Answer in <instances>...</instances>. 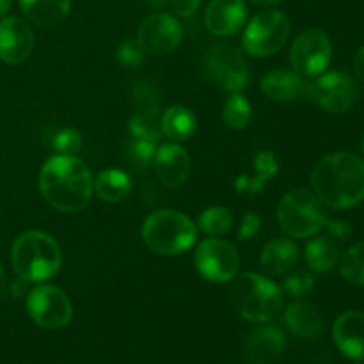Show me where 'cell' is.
I'll return each mask as SVG.
<instances>
[{"instance_id":"6da1fadb","label":"cell","mask_w":364,"mask_h":364,"mask_svg":"<svg viewBox=\"0 0 364 364\" xmlns=\"http://www.w3.org/2000/svg\"><path fill=\"white\" fill-rule=\"evenodd\" d=\"M311 185L329 208H352L364 199V162L352 153H331L315 164Z\"/></svg>"},{"instance_id":"7a4b0ae2","label":"cell","mask_w":364,"mask_h":364,"mask_svg":"<svg viewBox=\"0 0 364 364\" xmlns=\"http://www.w3.org/2000/svg\"><path fill=\"white\" fill-rule=\"evenodd\" d=\"M39 191L55 210L77 213L91 201L95 181L89 167L80 159L57 155L43 166L39 173Z\"/></svg>"},{"instance_id":"3957f363","label":"cell","mask_w":364,"mask_h":364,"mask_svg":"<svg viewBox=\"0 0 364 364\" xmlns=\"http://www.w3.org/2000/svg\"><path fill=\"white\" fill-rule=\"evenodd\" d=\"M11 263L20 279L41 283L59 272L63 252L50 235L43 231H25L13 242Z\"/></svg>"},{"instance_id":"277c9868","label":"cell","mask_w":364,"mask_h":364,"mask_svg":"<svg viewBox=\"0 0 364 364\" xmlns=\"http://www.w3.org/2000/svg\"><path fill=\"white\" fill-rule=\"evenodd\" d=\"M230 299L238 315L249 322L267 323L283 309L281 288L270 277L256 272H245L233 277Z\"/></svg>"},{"instance_id":"5b68a950","label":"cell","mask_w":364,"mask_h":364,"mask_svg":"<svg viewBox=\"0 0 364 364\" xmlns=\"http://www.w3.org/2000/svg\"><path fill=\"white\" fill-rule=\"evenodd\" d=\"M142 238L156 255L178 256L196 244L198 226L185 213L159 210L142 224Z\"/></svg>"},{"instance_id":"8992f818","label":"cell","mask_w":364,"mask_h":364,"mask_svg":"<svg viewBox=\"0 0 364 364\" xmlns=\"http://www.w3.org/2000/svg\"><path fill=\"white\" fill-rule=\"evenodd\" d=\"M277 223L290 238H309L323 230L327 213L315 192L295 188L287 192L277 205Z\"/></svg>"},{"instance_id":"52a82bcc","label":"cell","mask_w":364,"mask_h":364,"mask_svg":"<svg viewBox=\"0 0 364 364\" xmlns=\"http://www.w3.org/2000/svg\"><path fill=\"white\" fill-rule=\"evenodd\" d=\"M290 31L291 23L283 11H262L245 27L242 45L252 57L274 55L284 46Z\"/></svg>"},{"instance_id":"ba28073f","label":"cell","mask_w":364,"mask_h":364,"mask_svg":"<svg viewBox=\"0 0 364 364\" xmlns=\"http://www.w3.org/2000/svg\"><path fill=\"white\" fill-rule=\"evenodd\" d=\"M210 80L228 92H242L249 84V66L244 53L230 45H217L205 55Z\"/></svg>"},{"instance_id":"9c48e42d","label":"cell","mask_w":364,"mask_h":364,"mask_svg":"<svg viewBox=\"0 0 364 364\" xmlns=\"http://www.w3.org/2000/svg\"><path fill=\"white\" fill-rule=\"evenodd\" d=\"M306 98L333 114L347 112L358 100V85L348 73L331 71L306 85Z\"/></svg>"},{"instance_id":"30bf717a","label":"cell","mask_w":364,"mask_h":364,"mask_svg":"<svg viewBox=\"0 0 364 364\" xmlns=\"http://www.w3.org/2000/svg\"><path fill=\"white\" fill-rule=\"evenodd\" d=\"M194 263L201 277L210 283H228L237 277L240 269V256L233 244L212 237L198 245Z\"/></svg>"},{"instance_id":"8fae6325","label":"cell","mask_w":364,"mask_h":364,"mask_svg":"<svg viewBox=\"0 0 364 364\" xmlns=\"http://www.w3.org/2000/svg\"><path fill=\"white\" fill-rule=\"evenodd\" d=\"M27 313L43 329H63L71 322L73 306L60 288L39 284L27 295Z\"/></svg>"},{"instance_id":"7c38bea8","label":"cell","mask_w":364,"mask_h":364,"mask_svg":"<svg viewBox=\"0 0 364 364\" xmlns=\"http://www.w3.org/2000/svg\"><path fill=\"white\" fill-rule=\"evenodd\" d=\"M333 57V43L322 28L304 31L294 41L290 63L301 77H318L329 68Z\"/></svg>"},{"instance_id":"4fadbf2b","label":"cell","mask_w":364,"mask_h":364,"mask_svg":"<svg viewBox=\"0 0 364 364\" xmlns=\"http://www.w3.org/2000/svg\"><path fill=\"white\" fill-rule=\"evenodd\" d=\"M181 25L167 13H156L146 18L137 31V41L146 53L166 55L181 41Z\"/></svg>"},{"instance_id":"5bb4252c","label":"cell","mask_w":364,"mask_h":364,"mask_svg":"<svg viewBox=\"0 0 364 364\" xmlns=\"http://www.w3.org/2000/svg\"><path fill=\"white\" fill-rule=\"evenodd\" d=\"M34 50V32L25 20L7 16L0 21V59L7 64L25 63Z\"/></svg>"},{"instance_id":"9a60e30c","label":"cell","mask_w":364,"mask_h":364,"mask_svg":"<svg viewBox=\"0 0 364 364\" xmlns=\"http://www.w3.org/2000/svg\"><path fill=\"white\" fill-rule=\"evenodd\" d=\"M287 347V336L277 326L256 327L249 334L244 358L249 364H276Z\"/></svg>"},{"instance_id":"2e32d148","label":"cell","mask_w":364,"mask_h":364,"mask_svg":"<svg viewBox=\"0 0 364 364\" xmlns=\"http://www.w3.org/2000/svg\"><path fill=\"white\" fill-rule=\"evenodd\" d=\"M247 21V6L244 0H212L206 7L205 23L213 36L230 38Z\"/></svg>"},{"instance_id":"e0dca14e","label":"cell","mask_w":364,"mask_h":364,"mask_svg":"<svg viewBox=\"0 0 364 364\" xmlns=\"http://www.w3.org/2000/svg\"><path fill=\"white\" fill-rule=\"evenodd\" d=\"M333 338L343 355L355 363H364V313L352 309L338 316Z\"/></svg>"},{"instance_id":"ac0fdd59","label":"cell","mask_w":364,"mask_h":364,"mask_svg":"<svg viewBox=\"0 0 364 364\" xmlns=\"http://www.w3.org/2000/svg\"><path fill=\"white\" fill-rule=\"evenodd\" d=\"M153 169L167 188H178L191 174V159L180 144H164L156 149Z\"/></svg>"},{"instance_id":"d6986e66","label":"cell","mask_w":364,"mask_h":364,"mask_svg":"<svg viewBox=\"0 0 364 364\" xmlns=\"http://www.w3.org/2000/svg\"><path fill=\"white\" fill-rule=\"evenodd\" d=\"M308 82L294 70H274L262 78V91L274 102H295L304 96Z\"/></svg>"},{"instance_id":"ffe728a7","label":"cell","mask_w":364,"mask_h":364,"mask_svg":"<svg viewBox=\"0 0 364 364\" xmlns=\"http://www.w3.org/2000/svg\"><path fill=\"white\" fill-rule=\"evenodd\" d=\"M299 262V247L291 238H274L263 247L259 263L269 276H283Z\"/></svg>"},{"instance_id":"44dd1931","label":"cell","mask_w":364,"mask_h":364,"mask_svg":"<svg viewBox=\"0 0 364 364\" xmlns=\"http://www.w3.org/2000/svg\"><path fill=\"white\" fill-rule=\"evenodd\" d=\"M255 176L252 174H242L235 180L233 187L238 194L255 196L265 188V185L272 180L279 171V162L272 151H259L255 156Z\"/></svg>"},{"instance_id":"7402d4cb","label":"cell","mask_w":364,"mask_h":364,"mask_svg":"<svg viewBox=\"0 0 364 364\" xmlns=\"http://www.w3.org/2000/svg\"><path fill=\"white\" fill-rule=\"evenodd\" d=\"M288 329L301 338H315L322 333L323 318L315 304L306 301L294 302L284 311Z\"/></svg>"},{"instance_id":"603a6c76","label":"cell","mask_w":364,"mask_h":364,"mask_svg":"<svg viewBox=\"0 0 364 364\" xmlns=\"http://www.w3.org/2000/svg\"><path fill=\"white\" fill-rule=\"evenodd\" d=\"M20 7L32 23L52 27L70 14L71 0H20Z\"/></svg>"},{"instance_id":"cb8c5ba5","label":"cell","mask_w":364,"mask_h":364,"mask_svg":"<svg viewBox=\"0 0 364 364\" xmlns=\"http://www.w3.org/2000/svg\"><path fill=\"white\" fill-rule=\"evenodd\" d=\"M160 130L174 142L188 141L198 130V119L194 112L183 105H173L162 114Z\"/></svg>"},{"instance_id":"d4e9b609","label":"cell","mask_w":364,"mask_h":364,"mask_svg":"<svg viewBox=\"0 0 364 364\" xmlns=\"http://www.w3.org/2000/svg\"><path fill=\"white\" fill-rule=\"evenodd\" d=\"M304 258L315 272H331L340 262V247L334 238L316 237L306 245Z\"/></svg>"},{"instance_id":"484cf974","label":"cell","mask_w":364,"mask_h":364,"mask_svg":"<svg viewBox=\"0 0 364 364\" xmlns=\"http://www.w3.org/2000/svg\"><path fill=\"white\" fill-rule=\"evenodd\" d=\"M95 191L102 201L119 203L132 192V180L124 171L107 169L96 178Z\"/></svg>"},{"instance_id":"4316f807","label":"cell","mask_w":364,"mask_h":364,"mask_svg":"<svg viewBox=\"0 0 364 364\" xmlns=\"http://www.w3.org/2000/svg\"><path fill=\"white\" fill-rule=\"evenodd\" d=\"M252 109L242 92H231L223 107V119L231 130H244L251 123Z\"/></svg>"},{"instance_id":"83f0119b","label":"cell","mask_w":364,"mask_h":364,"mask_svg":"<svg viewBox=\"0 0 364 364\" xmlns=\"http://www.w3.org/2000/svg\"><path fill=\"white\" fill-rule=\"evenodd\" d=\"M233 226V213L224 206H210L199 215L198 228L206 237H223Z\"/></svg>"},{"instance_id":"f1b7e54d","label":"cell","mask_w":364,"mask_h":364,"mask_svg":"<svg viewBox=\"0 0 364 364\" xmlns=\"http://www.w3.org/2000/svg\"><path fill=\"white\" fill-rule=\"evenodd\" d=\"M340 272L348 283L364 287V242L355 244L340 256Z\"/></svg>"},{"instance_id":"f546056e","label":"cell","mask_w":364,"mask_h":364,"mask_svg":"<svg viewBox=\"0 0 364 364\" xmlns=\"http://www.w3.org/2000/svg\"><path fill=\"white\" fill-rule=\"evenodd\" d=\"M128 134H130V139H135V141L159 142L162 130L156 123V116L137 110L128 121Z\"/></svg>"},{"instance_id":"4dcf8cb0","label":"cell","mask_w":364,"mask_h":364,"mask_svg":"<svg viewBox=\"0 0 364 364\" xmlns=\"http://www.w3.org/2000/svg\"><path fill=\"white\" fill-rule=\"evenodd\" d=\"M52 146L59 155L75 156V153L80 151L82 148V137L73 128H60L53 134Z\"/></svg>"},{"instance_id":"1f68e13d","label":"cell","mask_w":364,"mask_h":364,"mask_svg":"<svg viewBox=\"0 0 364 364\" xmlns=\"http://www.w3.org/2000/svg\"><path fill=\"white\" fill-rule=\"evenodd\" d=\"M315 287V277L313 274H309L308 270H295L290 276L284 277L283 288L288 295L291 297H304Z\"/></svg>"},{"instance_id":"d6a6232c","label":"cell","mask_w":364,"mask_h":364,"mask_svg":"<svg viewBox=\"0 0 364 364\" xmlns=\"http://www.w3.org/2000/svg\"><path fill=\"white\" fill-rule=\"evenodd\" d=\"M128 156L134 162V166L141 167V169H146L153 164V159H155L156 153V142L151 141H135L132 139L130 146H128Z\"/></svg>"},{"instance_id":"836d02e7","label":"cell","mask_w":364,"mask_h":364,"mask_svg":"<svg viewBox=\"0 0 364 364\" xmlns=\"http://www.w3.org/2000/svg\"><path fill=\"white\" fill-rule=\"evenodd\" d=\"M144 55L146 52L142 50V46L139 45L137 39L134 38L124 39L116 53L117 60H119L121 66L124 68H137L139 64H142V60H144Z\"/></svg>"},{"instance_id":"e575fe53","label":"cell","mask_w":364,"mask_h":364,"mask_svg":"<svg viewBox=\"0 0 364 364\" xmlns=\"http://www.w3.org/2000/svg\"><path fill=\"white\" fill-rule=\"evenodd\" d=\"M262 230V219H259L258 213L247 212L242 219L240 228H238V238L240 240H251Z\"/></svg>"},{"instance_id":"d590c367","label":"cell","mask_w":364,"mask_h":364,"mask_svg":"<svg viewBox=\"0 0 364 364\" xmlns=\"http://www.w3.org/2000/svg\"><path fill=\"white\" fill-rule=\"evenodd\" d=\"M326 228L327 231H329V235L333 238H336V240H347L348 237L352 235V228L350 224L347 223V220H331L327 219L326 223Z\"/></svg>"},{"instance_id":"8d00e7d4","label":"cell","mask_w":364,"mask_h":364,"mask_svg":"<svg viewBox=\"0 0 364 364\" xmlns=\"http://www.w3.org/2000/svg\"><path fill=\"white\" fill-rule=\"evenodd\" d=\"M201 0H171V7L181 18H191L198 13Z\"/></svg>"},{"instance_id":"74e56055","label":"cell","mask_w":364,"mask_h":364,"mask_svg":"<svg viewBox=\"0 0 364 364\" xmlns=\"http://www.w3.org/2000/svg\"><path fill=\"white\" fill-rule=\"evenodd\" d=\"M354 73H355V77H358V80H361L364 84V46L355 52Z\"/></svg>"},{"instance_id":"f35d334b","label":"cell","mask_w":364,"mask_h":364,"mask_svg":"<svg viewBox=\"0 0 364 364\" xmlns=\"http://www.w3.org/2000/svg\"><path fill=\"white\" fill-rule=\"evenodd\" d=\"M25 283H27V281H23L18 277L14 283H11V294H13L14 297H20V295H23L25 294Z\"/></svg>"},{"instance_id":"ab89813d","label":"cell","mask_w":364,"mask_h":364,"mask_svg":"<svg viewBox=\"0 0 364 364\" xmlns=\"http://www.w3.org/2000/svg\"><path fill=\"white\" fill-rule=\"evenodd\" d=\"M7 291V281H6V272H4L2 265H0V301L4 299V295H6Z\"/></svg>"},{"instance_id":"60d3db41","label":"cell","mask_w":364,"mask_h":364,"mask_svg":"<svg viewBox=\"0 0 364 364\" xmlns=\"http://www.w3.org/2000/svg\"><path fill=\"white\" fill-rule=\"evenodd\" d=\"M249 2L259 7H269V6H276V4L281 2V0H249Z\"/></svg>"},{"instance_id":"b9f144b4","label":"cell","mask_w":364,"mask_h":364,"mask_svg":"<svg viewBox=\"0 0 364 364\" xmlns=\"http://www.w3.org/2000/svg\"><path fill=\"white\" fill-rule=\"evenodd\" d=\"M11 4H13V0H0V16H4L11 9Z\"/></svg>"},{"instance_id":"7bdbcfd3","label":"cell","mask_w":364,"mask_h":364,"mask_svg":"<svg viewBox=\"0 0 364 364\" xmlns=\"http://www.w3.org/2000/svg\"><path fill=\"white\" fill-rule=\"evenodd\" d=\"M361 149H363V155H364V134H363V142H361Z\"/></svg>"},{"instance_id":"ee69618b","label":"cell","mask_w":364,"mask_h":364,"mask_svg":"<svg viewBox=\"0 0 364 364\" xmlns=\"http://www.w3.org/2000/svg\"><path fill=\"white\" fill-rule=\"evenodd\" d=\"M355 364H363V363H355Z\"/></svg>"}]
</instances>
